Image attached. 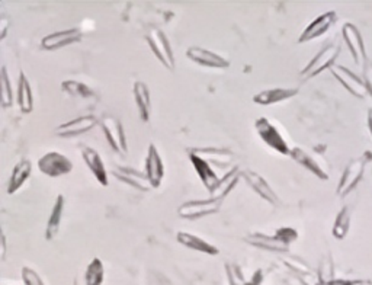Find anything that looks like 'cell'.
<instances>
[{"instance_id":"cell-1","label":"cell","mask_w":372,"mask_h":285,"mask_svg":"<svg viewBox=\"0 0 372 285\" xmlns=\"http://www.w3.org/2000/svg\"><path fill=\"white\" fill-rule=\"evenodd\" d=\"M190 160L199 177L204 186L211 192L216 194L225 185V182L232 177H224L217 170L223 172H232L236 170L237 166L232 167V159L235 155L228 148H217V147H191L188 148Z\"/></svg>"},{"instance_id":"cell-14","label":"cell","mask_w":372,"mask_h":285,"mask_svg":"<svg viewBox=\"0 0 372 285\" xmlns=\"http://www.w3.org/2000/svg\"><path fill=\"white\" fill-rule=\"evenodd\" d=\"M336 20H337V15L333 11L321 13L313 22H310L306 30L301 32V35L298 37V42L299 44L310 42L313 39L323 37L324 34H328L332 30V27L336 24Z\"/></svg>"},{"instance_id":"cell-31","label":"cell","mask_w":372,"mask_h":285,"mask_svg":"<svg viewBox=\"0 0 372 285\" xmlns=\"http://www.w3.org/2000/svg\"><path fill=\"white\" fill-rule=\"evenodd\" d=\"M225 274H227V279H228L230 285H258L254 281H247L243 277L240 267L236 264H230V262H227Z\"/></svg>"},{"instance_id":"cell-4","label":"cell","mask_w":372,"mask_h":285,"mask_svg":"<svg viewBox=\"0 0 372 285\" xmlns=\"http://www.w3.org/2000/svg\"><path fill=\"white\" fill-rule=\"evenodd\" d=\"M340 54V46L339 44H329V46H326L324 49H321L311 60L310 63L306 65L304 69L301 70V77L302 79H313L316 76H318L320 73H323L324 70L332 69L337 57Z\"/></svg>"},{"instance_id":"cell-25","label":"cell","mask_w":372,"mask_h":285,"mask_svg":"<svg viewBox=\"0 0 372 285\" xmlns=\"http://www.w3.org/2000/svg\"><path fill=\"white\" fill-rule=\"evenodd\" d=\"M64 195H57L56 198V203L51 208V213H50V217H49V222H46V227H45V240H49V242H51V240L56 239V236L60 232V227H61V222H63V213H64Z\"/></svg>"},{"instance_id":"cell-26","label":"cell","mask_w":372,"mask_h":285,"mask_svg":"<svg viewBox=\"0 0 372 285\" xmlns=\"http://www.w3.org/2000/svg\"><path fill=\"white\" fill-rule=\"evenodd\" d=\"M16 101L23 114H31L34 111V94L31 83L27 77V75L20 72L19 80H18V94Z\"/></svg>"},{"instance_id":"cell-24","label":"cell","mask_w":372,"mask_h":285,"mask_svg":"<svg viewBox=\"0 0 372 285\" xmlns=\"http://www.w3.org/2000/svg\"><path fill=\"white\" fill-rule=\"evenodd\" d=\"M32 173V162L30 159H20L12 169L11 178L8 182V194L13 195L16 191H19L23 184L28 181Z\"/></svg>"},{"instance_id":"cell-3","label":"cell","mask_w":372,"mask_h":285,"mask_svg":"<svg viewBox=\"0 0 372 285\" xmlns=\"http://www.w3.org/2000/svg\"><path fill=\"white\" fill-rule=\"evenodd\" d=\"M254 129L261 140L273 151L279 153L283 156H290L292 147L288 144L281 131L278 129L266 117H261L254 121Z\"/></svg>"},{"instance_id":"cell-11","label":"cell","mask_w":372,"mask_h":285,"mask_svg":"<svg viewBox=\"0 0 372 285\" xmlns=\"http://www.w3.org/2000/svg\"><path fill=\"white\" fill-rule=\"evenodd\" d=\"M242 178H244L246 184L258 194L264 201H266L268 204H272L273 207H278L281 204V200H279V196L276 195V192L272 189V186L268 184V181L262 177L261 173L254 172L252 169H244L240 172Z\"/></svg>"},{"instance_id":"cell-8","label":"cell","mask_w":372,"mask_h":285,"mask_svg":"<svg viewBox=\"0 0 372 285\" xmlns=\"http://www.w3.org/2000/svg\"><path fill=\"white\" fill-rule=\"evenodd\" d=\"M39 172L49 178H61L64 175L72 173L73 163L60 151H49L38 159L37 163Z\"/></svg>"},{"instance_id":"cell-6","label":"cell","mask_w":372,"mask_h":285,"mask_svg":"<svg viewBox=\"0 0 372 285\" xmlns=\"http://www.w3.org/2000/svg\"><path fill=\"white\" fill-rule=\"evenodd\" d=\"M223 201L224 200L221 198V196H217V195H214L213 198H208V200L186 201L178 208V215L180 218H186V220H198V218L217 214L221 210Z\"/></svg>"},{"instance_id":"cell-39","label":"cell","mask_w":372,"mask_h":285,"mask_svg":"<svg viewBox=\"0 0 372 285\" xmlns=\"http://www.w3.org/2000/svg\"><path fill=\"white\" fill-rule=\"evenodd\" d=\"M354 285H364V281H355Z\"/></svg>"},{"instance_id":"cell-35","label":"cell","mask_w":372,"mask_h":285,"mask_svg":"<svg viewBox=\"0 0 372 285\" xmlns=\"http://www.w3.org/2000/svg\"><path fill=\"white\" fill-rule=\"evenodd\" d=\"M8 25H9V20H8V18H2V22H0V31H2V32H0V39H5V37H6V32H8Z\"/></svg>"},{"instance_id":"cell-20","label":"cell","mask_w":372,"mask_h":285,"mask_svg":"<svg viewBox=\"0 0 372 285\" xmlns=\"http://www.w3.org/2000/svg\"><path fill=\"white\" fill-rule=\"evenodd\" d=\"M290 158L297 162L299 166L304 167L306 170H309L310 173H313L314 177H317L321 181H328L329 179V173L323 167V165L320 163V160L313 155V153L301 148V147H292L291 150V155Z\"/></svg>"},{"instance_id":"cell-27","label":"cell","mask_w":372,"mask_h":285,"mask_svg":"<svg viewBox=\"0 0 372 285\" xmlns=\"http://www.w3.org/2000/svg\"><path fill=\"white\" fill-rule=\"evenodd\" d=\"M61 91L67 94L70 98H75L83 102H93L97 101V94L93 89L82 82L78 80H64L61 83Z\"/></svg>"},{"instance_id":"cell-34","label":"cell","mask_w":372,"mask_h":285,"mask_svg":"<svg viewBox=\"0 0 372 285\" xmlns=\"http://www.w3.org/2000/svg\"><path fill=\"white\" fill-rule=\"evenodd\" d=\"M355 281L349 279H330L328 282H320V285H354Z\"/></svg>"},{"instance_id":"cell-18","label":"cell","mask_w":372,"mask_h":285,"mask_svg":"<svg viewBox=\"0 0 372 285\" xmlns=\"http://www.w3.org/2000/svg\"><path fill=\"white\" fill-rule=\"evenodd\" d=\"M79 150L82 153L83 162L86 163L87 169L90 170V173L93 175V177H95V179L99 182V185L108 186L109 185L108 170L105 167V163H104L101 155L98 153V150H95V148L87 146V144H82Z\"/></svg>"},{"instance_id":"cell-12","label":"cell","mask_w":372,"mask_h":285,"mask_svg":"<svg viewBox=\"0 0 372 285\" xmlns=\"http://www.w3.org/2000/svg\"><path fill=\"white\" fill-rule=\"evenodd\" d=\"M342 37L345 39L346 47L351 53L355 64L362 65L366 64V53H365V44H364V38L358 30L356 25L351 24V22H347V24L343 25L342 28Z\"/></svg>"},{"instance_id":"cell-37","label":"cell","mask_w":372,"mask_h":285,"mask_svg":"<svg viewBox=\"0 0 372 285\" xmlns=\"http://www.w3.org/2000/svg\"><path fill=\"white\" fill-rule=\"evenodd\" d=\"M366 125H368V131H369L371 139H372V106L369 108L368 115H366Z\"/></svg>"},{"instance_id":"cell-5","label":"cell","mask_w":372,"mask_h":285,"mask_svg":"<svg viewBox=\"0 0 372 285\" xmlns=\"http://www.w3.org/2000/svg\"><path fill=\"white\" fill-rule=\"evenodd\" d=\"M146 41L156 58L165 65L168 70H173L176 60L168 35L159 28H151L146 34Z\"/></svg>"},{"instance_id":"cell-29","label":"cell","mask_w":372,"mask_h":285,"mask_svg":"<svg viewBox=\"0 0 372 285\" xmlns=\"http://www.w3.org/2000/svg\"><path fill=\"white\" fill-rule=\"evenodd\" d=\"M351 227V208L343 207L336 215V220L332 229V234L337 240H343Z\"/></svg>"},{"instance_id":"cell-9","label":"cell","mask_w":372,"mask_h":285,"mask_svg":"<svg viewBox=\"0 0 372 285\" xmlns=\"http://www.w3.org/2000/svg\"><path fill=\"white\" fill-rule=\"evenodd\" d=\"M366 156L368 155L365 153L364 156L349 162V165L345 167L342 177H340V181H339V185H337V189H336L337 195L342 196V198L351 194L361 182L364 173H365V166L368 163Z\"/></svg>"},{"instance_id":"cell-2","label":"cell","mask_w":372,"mask_h":285,"mask_svg":"<svg viewBox=\"0 0 372 285\" xmlns=\"http://www.w3.org/2000/svg\"><path fill=\"white\" fill-rule=\"evenodd\" d=\"M297 239H298V232L295 229L281 227L271 236L265 233H252L246 236L243 240L246 243L258 249H264L269 252H287L291 243H294Z\"/></svg>"},{"instance_id":"cell-10","label":"cell","mask_w":372,"mask_h":285,"mask_svg":"<svg viewBox=\"0 0 372 285\" xmlns=\"http://www.w3.org/2000/svg\"><path fill=\"white\" fill-rule=\"evenodd\" d=\"M330 70H332L333 76L336 77V80L352 96H355L356 99H361V101H365L366 98H369V94H368L364 79H361L352 70H349L347 68H343V65H339V64H335Z\"/></svg>"},{"instance_id":"cell-23","label":"cell","mask_w":372,"mask_h":285,"mask_svg":"<svg viewBox=\"0 0 372 285\" xmlns=\"http://www.w3.org/2000/svg\"><path fill=\"white\" fill-rule=\"evenodd\" d=\"M132 95H134V101L138 109L140 120H142L143 122H149L150 115H151V95H150L149 86L142 80L134 82Z\"/></svg>"},{"instance_id":"cell-17","label":"cell","mask_w":372,"mask_h":285,"mask_svg":"<svg viewBox=\"0 0 372 285\" xmlns=\"http://www.w3.org/2000/svg\"><path fill=\"white\" fill-rule=\"evenodd\" d=\"M112 175L116 179H120L123 184H127L131 188L138 189L142 192H149L153 189L146 172H140L128 166H115L112 169Z\"/></svg>"},{"instance_id":"cell-32","label":"cell","mask_w":372,"mask_h":285,"mask_svg":"<svg viewBox=\"0 0 372 285\" xmlns=\"http://www.w3.org/2000/svg\"><path fill=\"white\" fill-rule=\"evenodd\" d=\"M20 277H22V281L25 285H45V282L42 281L39 274L35 270L30 268V267H23L22 268Z\"/></svg>"},{"instance_id":"cell-22","label":"cell","mask_w":372,"mask_h":285,"mask_svg":"<svg viewBox=\"0 0 372 285\" xmlns=\"http://www.w3.org/2000/svg\"><path fill=\"white\" fill-rule=\"evenodd\" d=\"M176 240H178V243H180L186 249L194 251V252H199V253L209 255V256H217L220 253L217 246L206 242L205 239H202L197 234L188 233V232H178Z\"/></svg>"},{"instance_id":"cell-16","label":"cell","mask_w":372,"mask_h":285,"mask_svg":"<svg viewBox=\"0 0 372 285\" xmlns=\"http://www.w3.org/2000/svg\"><path fill=\"white\" fill-rule=\"evenodd\" d=\"M99 124V120L93 115H83V117H78L72 121H67L60 124L56 128V134L58 137L63 139H68V137H78L82 134L89 133L90 129L95 128Z\"/></svg>"},{"instance_id":"cell-21","label":"cell","mask_w":372,"mask_h":285,"mask_svg":"<svg viewBox=\"0 0 372 285\" xmlns=\"http://www.w3.org/2000/svg\"><path fill=\"white\" fill-rule=\"evenodd\" d=\"M297 87H271V89H265L259 94H256L253 96V102L258 105H275V103H281L288 99H292L294 96L298 95Z\"/></svg>"},{"instance_id":"cell-15","label":"cell","mask_w":372,"mask_h":285,"mask_svg":"<svg viewBox=\"0 0 372 285\" xmlns=\"http://www.w3.org/2000/svg\"><path fill=\"white\" fill-rule=\"evenodd\" d=\"M186 57L191 61L197 63L202 68H209V69H228L230 68V60L223 57L221 54H217L211 50H206L204 47H190L186 50Z\"/></svg>"},{"instance_id":"cell-36","label":"cell","mask_w":372,"mask_h":285,"mask_svg":"<svg viewBox=\"0 0 372 285\" xmlns=\"http://www.w3.org/2000/svg\"><path fill=\"white\" fill-rule=\"evenodd\" d=\"M6 237H5V234L2 233V239H0V259H2V260H5V258H6Z\"/></svg>"},{"instance_id":"cell-33","label":"cell","mask_w":372,"mask_h":285,"mask_svg":"<svg viewBox=\"0 0 372 285\" xmlns=\"http://www.w3.org/2000/svg\"><path fill=\"white\" fill-rule=\"evenodd\" d=\"M364 82L366 84V89L369 94V98L372 99V63L366 61L365 70H364Z\"/></svg>"},{"instance_id":"cell-30","label":"cell","mask_w":372,"mask_h":285,"mask_svg":"<svg viewBox=\"0 0 372 285\" xmlns=\"http://www.w3.org/2000/svg\"><path fill=\"white\" fill-rule=\"evenodd\" d=\"M0 86H2V89H0V103L4 108H11L13 105V89L6 65H2V70H0Z\"/></svg>"},{"instance_id":"cell-19","label":"cell","mask_w":372,"mask_h":285,"mask_svg":"<svg viewBox=\"0 0 372 285\" xmlns=\"http://www.w3.org/2000/svg\"><path fill=\"white\" fill-rule=\"evenodd\" d=\"M147 178L153 186V189H157L161 186L163 179H165V163L160 156L157 147L151 143L147 148V158H146V169H144Z\"/></svg>"},{"instance_id":"cell-38","label":"cell","mask_w":372,"mask_h":285,"mask_svg":"<svg viewBox=\"0 0 372 285\" xmlns=\"http://www.w3.org/2000/svg\"><path fill=\"white\" fill-rule=\"evenodd\" d=\"M73 285H86V281H85L83 277H76L73 279Z\"/></svg>"},{"instance_id":"cell-28","label":"cell","mask_w":372,"mask_h":285,"mask_svg":"<svg viewBox=\"0 0 372 285\" xmlns=\"http://www.w3.org/2000/svg\"><path fill=\"white\" fill-rule=\"evenodd\" d=\"M86 285H102L105 281V265L99 258H93L83 274Z\"/></svg>"},{"instance_id":"cell-13","label":"cell","mask_w":372,"mask_h":285,"mask_svg":"<svg viewBox=\"0 0 372 285\" xmlns=\"http://www.w3.org/2000/svg\"><path fill=\"white\" fill-rule=\"evenodd\" d=\"M83 38V34L79 28H70V30H61L45 35L41 39V47L45 51H57L72 44L80 42Z\"/></svg>"},{"instance_id":"cell-7","label":"cell","mask_w":372,"mask_h":285,"mask_svg":"<svg viewBox=\"0 0 372 285\" xmlns=\"http://www.w3.org/2000/svg\"><path fill=\"white\" fill-rule=\"evenodd\" d=\"M106 141L111 146V148L120 156H127L128 155V143H127V136L125 129L123 127V122L115 118L112 115H106L99 121Z\"/></svg>"}]
</instances>
